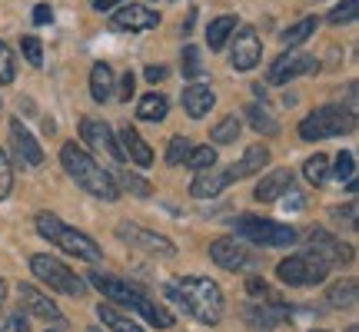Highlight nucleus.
<instances>
[{"mask_svg": "<svg viewBox=\"0 0 359 332\" xmlns=\"http://www.w3.org/2000/svg\"><path fill=\"white\" fill-rule=\"evenodd\" d=\"M167 296L203 326H219L223 319V289L206 276H183L173 286H167Z\"/></svg>", "mask_w": 359, "mask_h": 332, "instance_id": "1", "label": "nucleus"}, {"mask_svg": "<svg viewBox=\"0 0 359 332\" xmlns=\"http://www.w3.org/2000/svg\"><path fill=\"white\" fill-rule=\"evenodd\" d=\"M60 163H64L67 177L74 179L83 193L97 196V200H103V203H116V200H120V190H116L110 170H103V166L97 163L83 146H77V143H64V150H60Z\"/></svg>", "mask_w": 359, "mask_h": 332, "instance_id": "2", "label": "nucleus"}, {"mask_svg": "<svg viewBox=\"0 0 359 332\" xmlns=\"http://www.w3.org/2000/svg\"><path fill=\"white\" fill-rule=\"evenodd\" d=\"M90 286H97L116 306H127L133 312H140L143 319L150 322V326H156V329H170L173 326V312L163 303H156L147 293H140L137 286H130V282L116 279V276H107V272H90Z\"/></svg>", "mask_w": 359, "mask_h": 332, "instance_id": "3", "label": "nucleus"}, {"mask_svg": "<svg viewBox=\"0 0 359 332\" xmlns=\"http://www.w3.org/2000/svg\"><path fill=\"white\" fill-rule=\"evenodd\" d=\"M37 233L50 246H60L64 253L77 256V259H87V263H100V259H103V249L90 240L87 233L67 226L64 219L53 216V213H37Z\"/></svg>", "mask_w": 359, "mask_h": 332, "instance_id": "4", "label": "nucleus"}, {"mask_svg": "<svg viewBox=\"0 0 359 332\" xmlns=\"http://www.w3.org/2000/svg\"><path fill=\"white\" fill-rule=\"evenodd\" d=\"M356 130V113L346 110V106H320L299 123V137L309 143L316 140H330V137H343V133H353Z\"/></svg>", "mask_w": 359, "mask_h": 332, "instance_id": "5", "label": "nucleus"}, {"mask_svg": "<svg viewBox=\"0 0 359 332\" xmlns=\"http://www.w3.org/2000/svg\"><path fill=\"white\" fill-rule=\"evenodd\" d=\"M30 272H34L43 286H50L53 293L74 296V299H83V293H87V282L80 279L67 263H60V259H53V256H47V253L30 256Z\"/></svg>", "mask_w": 359, "mask_h": 332, "instance_id": "6", "label": "nucleus"}, {"mask_svg": "<svg viewBox=\"0 0 359 332\" xmlns=\"http://www.w3.org/2000/svg\"><path fill=\"white\" fill-rule=\"evenodd\" d=\"M233 233L253 246H266V249H283V246L296 243V230L293 226H283L273 219H259V216H236L233 219Z\"/></svg>", "mask_w": 359, "mask_h": 332, "instance_id": "7", "label": "nucleus"}, {"mask_svg": "<svg viewBox=\"0 0 359 332\" xmlns=\"http://www.w3.org/2000/svg\"><path fill=\"white\" fill-rule=\"evenodd\" d=\"M326 272H330V269L323 266L320 259H313L309 253H296V256L283 259L280 266H276L280 282H286V286H299V289H306V286H320V282L326 279Z\"/></svg>", "mask_w": 359, "mask_h": 332, "instance_id": "8", "label": "nucleus"}, {"mask_svg": "<svg viewBox=\"0 0 359 332\" xmlns=\"http://www.w3.org/2000/svg\"><path fill=\"white\" fill-rule=\"evenodd\" d=\"M303 253H309L313 259H320L326 269H333V266H346L349 259H353V249H349L346 243H339L333 233H326V230H313L306 236V249Z\"/></svg>", "mask_w": 359, "mask_h": 332, "instance_id": "9", "label": "nucleus"}, {"mask_svg": "<svg viewBox=\"0 0 359 332\" xmlns=\"http://www.w3.org/2000/svg\"><path fill=\"white\" fill-rule=\"evenodd\" d=\"M316 67H320V64H316V57H313V53L290 50V53H283V57H276V60L269 64L266 83L280 87V83H290V80H296V77H306V74H313Z\"/></svg>", "mask_w": 359, "mask_h": 332, "instance_id": "10", "label": "nucleus"}, {"mask_svg": "<svg viewBox=\"0 0 359 332\" xmlns=\"http://www.w3.org/2000/svg\"><path fill=\"white\" fill-rule=\"evenodd\" d=\"M116 236H120V240H123L127 246H133V249H143V253H154V256H177V246L170 243L167 236L143 230V226H133V223H120V226H116Z\"/></svg>", "mask_w": 359, "mask_h": 332, "instance_id": "11", "label": "nucleus"}, {"mask_svg": "<svg viewBox=\"0 0 359 332\" xmlns=\"http://www.w3.org/2000/svg\"><path fill=\"white\" fill-rule=\"evenodd\" d=\"M263 57V43H259L257 30L253 27H236L233 30V50H230V64L233 70H253Z\"/></svg>", "mask_w": 359, "mask_h": 332, "instance_id": "12", "label": "nucleus"}, {"mask_svg": "<svg viewBox=\"0 0 359 332\" xmlns=\"http://www.w3.org/2000/svg\"><path fill=\"white\" fill-rule=\"evenodd\" d=\"M114 30H127V34H140V30H156L160 27V13L143 7V4H120L114 13Z\"/></svg>", "mask_w": 359, "mask_h": 332, "instance_id": "13", "label": "nucleus"}, {"mask_svg": "<svg viewBox=\"0 0 359 332\" xmlns=\"http://www.w3.org/2000/svg\"><path fill=\"white\" fill-rule=\"evenodd\" d=\"M210 259H213L219 269H230V272H243V269L253 266V256L246 253V246L236 243L233 236L213 240V243H210Z\"/></svg>", "mask_w": 359, "mask_h": 332, "instance_id": "14", "label": "nucleus"}, {"mask_svg": "<svg viewBox=\"0 0 359 332\" xmlns=\"http://www.w3.org/2000/svg\"><path fill=\"white\" fill-rule=\"evenodd\" d=\"M80 137H83L93 150H103V153L110 156L114 163H123V160H127V156H123V150H120V143L114 140V130L107 127L103 120L83 116V120H80Z\"/></svg>", "mask_w": 359, "mask_h": 332, "instance_id": "15", "label": "nucleus"}, {"mask_svg": "<svg viewBox=\"0 0 359 332\" xmlns=\"http://www.w3.org/2000/svg\"><path fill=\"white\" fill-rule=\"evenodd\" d=\"M243 319L253 326V329H276L283 322L290 319V306L283 299H269V303H257L250 299L243 309Z\"/></svg>", "mask_w": 359, "mask_h": 332, "instance_id": "16", "label": "nucleus"}, {"mask_svg": "<svg viewBox=\"0 0 359 332\" xmlns=\"http://www.w3.org/2000/svg\"><path fill=\"white\" fill-rule=\"evenodd\" d=\"M20 299H24V306L43 322H57V326H64V312L60 306L53 303L50 296H43L37 286H30V282H20Z\"/></svg>", "mask_w": 359, "mask_h": 332, "instance_id": "17", "label": "nucleus"}, {"mask_svg": "<svg viewBox=\"0 0 359 332\" xmlns=\"http://www.w3.org/2000/svg\"><path fill=\"white\" fill-rule=\"evenodd\" d=\"M11 143H13V153L24 166H40L43 163V150L40 143L34 140V133H27L20 120H11Z\"/></svg>", "mask_w": 359, "mask_h": 332, "instance_id": "18", "label": "nucleus"}, {"mask_svg": "<svg viewBox=\"0 0 359 332\" xmlns=\"http://www.w3.org/2000/svg\"><path fill=\"white\" fill-rule=\"evenodd\" d=\"M233 179L226 170H219V166H210V170H200L196 173V179L190 183V193L196 196V200H213V196H219V193L230 186Z\"/></svg>", "mask_w": 359, "mask_h": 332, "instance_id": "19", "label": "nucleus"}, {"mask_svg": "<svg viewBox=\"0 0 359 332\" xmlns=\"http://www.w3.org/2000/svg\"><path fill=\"white\" fill-rule=\"evenodd\" d=\"M283 193H293V173L290 170H269L257 183L253 196L259 203H276V200H283Z\"/></svg>", "mask_w": 359, "mask_h": 332, "instance_id": "20", "label": "nucleus"}, {"mask_svg": "<svg viewBox=\"0 0 359 332\" xmlns=\"http://www.w3.org/2000/svg\"><path fill=\"white\" fill-rule=\"evenodd\" d=\"M116 143H120L123 156H130V163H137V166H150V163H154V150H150V143L143 140V137L130 127V123H123V127H120Z\"/></svg>", "mask_w": 359, "mask_h": 332, "instance_id": "21", "label": "nucleus"}, {"mask_svg": "<svg viewBox=\"0 0 359 332\" xmlns=\"http://www.w3.org/2000/svg\"><path fill=\"white\" fill-rule=\"evenodd\" d=\"M213 103H217V93H213L210 83H190V87L183 90V110L193 120H203L213 110Z\"/></svg>", "mask_w": 359, "mask_h": 332, "instance_id": "22", "label": "nucleus"}, {"mask_svg": "<svg viewBox=\"0 0 359 332\" xmlns=\"http://www.w3.org/2000/svg\"><path fill=\"white\" fill-rule=\"evenodd\" d=\"M266 163H269V150L263 146V143H253V146H246V153L240 156V163H233L226 173H230V179H246V177L263 173V166Z\"/></svg>", "mask_w": 359, "mask_h": 332, "instance_id": "23", "label": "nucleus"}, {"mask_svg": "<svg viewBox=\"0 0 359 332\" xmlns=\"http://www.w3.org/2000/svg\"><path fill=\"white\" fill-rule=\"evenodd\" d=\"M90 97L97 103H107L110 97H114V70H110V64H93V70H90Z\"/></svg>", "mask_w": 359, "mask_h": 332, "instance_id": "24", "label": "nucleus"}, {"mask_svg": "<svg viewBox=\"0 0 359 332\" xmlns=\"http://www.w3.org/2000/svg\"><path fill=\"white\" fill-rule=\"evenodd\" d=\"M356 293H359V286L353 276H346V279H339L333 282L330 289H326V303L333 309H353L356 306Z\"/></svg>", "mask_w": 359, "mask_h": 332, "instance_id": "25", "label": "nucleus"}, {"mask_svg": "<svg viewBox=\"0 0 359 332\" xmlns=\"http://www.w3.org/2000/svg\"><path fill=\"white\" fill-rule=\"evenodd\" d=\"M97 316H100V322L110 332H143L140 326L130 319V316H123V312H120L114 303H100V306H97Z\"/></svg>", "mask_w": 359, "mask_h": 332, "instance_id": "26", "label": "nucleus"}, {"mask_svg": "<svg viewBox=\"0 0 359 332\" xmlns=\"http://www.w3.org/2000/svg\"><path fill=\"white\" fill-rule=\"evenodd\" d=\"M233 30H236V17H233V13L217 17L213 24L206 27V43H210V50H223V47H226V40L233 37Z\"/></svg>", "mask_w": 359, "mask_h": 332, "instance_id": "27", "label": "nucleus"}, {"mask_svg": "<svg viewBox=\"0 0 359 332\" xmlns=\"http://www.w3.org/2000/svg\"><path fill=\"white\" fill-rule=\"evenodd\" d=\"M170 110V100L163 97V93H147V97H140V103H137V116L140 120H147V123H160L163 116H167Z\"/></svg>", "mask_w": 359, "mask_h": 332, "instance_id": "28", "label": "nucleus"}, {"mask_svg": "<svg viewBox=\"0 0 359 332\" xmlns=\"http://www.w3.org/2000/svg\"><path fill=\"white\" fill-rule=\"evenodd\" d=\"M316 27H320V17H303L299 24H293V27H286L280 34V40H283V47H299V43H306L313 34H316Z\"/></svg>", "mask_w": 359, "mask_h": 332, "instance_id": "29", "label": "nucleus"}, {"mask_svg": "<svg viewBox=\"0 0 359 332\" xmlns=\"http://www.w3.org/2000/svg\"><path fill=\"white\" fill-rule=\"evenodd\" d=\"M110 177H114L116 190H127V193H133L137 200H147V196L154 193V186H150V183H147V179H143V177H137V173H127V170H114Z\"/></svg>", "mask_w": 359, "mask_h": 332, "instance_id": "30", "label": "nucleus"}, {"mask_svg": "<svg viewBox=\"0 0 359 332\" xmlns=\"http://www.w3.org/2000/svg\"><path fill=\"white\" fill-rule=\"evenodd\" d=\"M243 113H246V123L257 130V133H263V137H276V133H280V123H276L259 103H250Z\"/></svg>", "mask_w": 359, "mask_h": 332, "instance_id": "31", "label": "nucleus"}, {"mask_svg": "<svg viewBox=\"0 0 359 332\" xmlns=\"http://www.w3.org/2000/svg\"><path fill=\"white\" fill-rule=\"evenodd\" d=\"M240 130H243V123H240V116L230 113V116H223L217 127L210 130V140L219 143V146H230V143L240 140Z\"/></svg>", "mask_w": 359, "mask_h": 332, "instance_id": "32", "label": "nucleus"}, {"mask_svg": "<svg viewBox=\"0 0 359 332\" xmlns=\"http://www.w3.org/2000/svg\"><path fill=\"white\" fill-rule=\"evenodd\" d=\"M303 177H306L313 186H323V183H326V177H330V160H326L323 153L309 156L306 166H303Z\"/></svg>", "mask_w": 359, "mask_h": 332, "instance_id": "33", "label": "nucleus"}, {"mask_svg": "<svg viewBox=\"0 0 359 332\" xmlns=\"http://www.w3.org/2000/svg\"><path fill=\"white\" fill-rule=\"evenodd\" d=\"M330 173H333L339 183H353V179H356V156L349 153V150H343V153L336 156V166Z\"/></svg>", "mask_w": 359, "mask_h": 332, "instance_id": "34", "label": "nucleus"}, {"mask_svg": "<svg viewBox=\"0 0 359 332\" xmlns=\"http://www.w3.org/2000/svg\"><path fill=\"white\" fill-rule=\"evenodd\" d=\"M187 166L190 170H210V166H217V150L213 146H193L190 156H187Z\"/></svg>", "mask_w": 359, "mask_h": 332, "instance_id": "35", "label": "nucleus"}, {"mask_svg": "<svg viewBox=\"0 0 359 332\" xmlns=\"http://www.w3.org/2000/svg\"><path fill=\"white\" fill-rule=\"evenodd\" d=\"M13 77H17V60H13L11 47L0 40V87H7V83H13Z\"/></svg>", "mask_w": 359, "mask_h": 332, "instance_id": "36", "label": "nucleus"}, {"mask_svg": "<svg viewBox=\"0 0 359 332\" xmlns=\"http://www.w3.org/2000/svg\"><path fill=\"white\" fill-rule=\"evenodd\" d=\"M190 150H193V143L187 140V137H173V140H170V150H167V163H170V166L187 163Z\"/></svg>", "mask_w": 359, "mask_h": 332, "instance_id": "37", "label": "nucleus"}, {"mask_svg": "<svg viewBox=\"0 0 359 332\" xmlns=\"http://www.w3.org/2000/svg\"><path fill=\"white\" fill-rule=\"evenodd\" d=\"M356 13H359V0H343L339 7H336L333 13H330V24H353L356 20Z\"/></svg>", "mask_w": 359, "mask_h": 332, "instance_id": "38", "label": "nucleus"}, {"mask_svg": "<svg viewBox=\"0 0 359 332\" xmlns=\"http://www.w3.org/2000/svg\"><path fill=\"white\" fill-rule=\"evenodd\" d=\"M246 293H250V299H257V303H269V299H280V296L269 289L266 282L259 279V276H250L246 279Z\"/></svg>", "mask_w": 359, "mask_h": 332, "instance_id": "39", "label": "nucleus"}, {"mask_svg": "<svg viewBox=\"0 0 359 332\" xmlns=\"http://www.w3.org/2000/svg\"><path fill=\"white\" fill-rule=\"evenodd\" d=\"M180 67H183V77H200V74H203L200 50H196V47H183V60H180Z\"/></svg>", "mask_w": 359, "mask_h": 332, "instance_id": "40", "label": "nucleus"}, {"mask_svg": "<svg viewBox=\"0 0 359 332\" xmlns=\"http://www.w3.org/2000/svg\"><path fill=\"white\" fill-rule=\"evenodd\" d=\"M20 50H24L30 67H43V43H40L37 37H24L20 40Z\"/></svg>", "mask_w": 359, "mask_h": 332, "instance_id": "41", "label": "nucleus"}, {"mask_svg": "<svg viewBox=\"0 0 359 332\" xmlns=\"http://www.w3.org/2000/svg\"><path fill=\"white\" fill-rule=\"evenodd\" d=\"M13 190V166L7 160V153L0 150V200H7Z\"/></svg>", "mask_w": 359, "mask_h": 332, "instance_id": "42", "label": "nucleus"}, {"mask_svg": "<svg viewBox=\"0 0 359 332\" xmlns=\"http://www.w3.org/2000/svg\"><path fill=\"white\" fill-rule=\"evenodd\" d=\"M0 332H30V329H27V319H24V312H11L7 319L0 322Z\"/></svg>", "mask_w": 359, "mask_h": 332, "instance_id": "43", "label": "nucleus"}, {"mask_svg": "<svg viewBox=\"0 0 359 332\" xmlns=\"http://www.w3.org/2000/svg\"><path fill=\"white\" fill-rule=\"evenodd\" d=\"M333 216H336V219H346V226H349V230H356V203L333 206Z\"/></svg>", "mask_w": 359, "mask_h": 332, "instance_id": "44", "label": "nucleus"}, {"mask_svg": "<svg viewBox=\"0 0 359 332\" xmlns=\"http://www.w3.org/2000/svg\"><path fill=\"white\" fill-rule=\"evenodd\" d=\"M133 93H137V77L127 70V74H123V80H120V100H130Z\"/></svg>", "mask_w": 359, "mask_h": 332, "instance_id": "45", "label": "nucleus"}, {"mask_svg": "<svg viewBox=\"0 0 359 332\" xmlns=\"http://www.w3.org/2000/svg\"><path fill=\"white\" fill-rule=\"evenodd\" d=\"M53 20V7L50 4H37V11H34V24L43 27V24H50Z\"/></svg>", "mask_w": 359, "mask_h": 332, "instance_id": "46", "label": "nucleus"}, {"mask_svg": "<svg viewBox=\"0 0 359 332\" xmlns=\"http://www.w3.org/2000/svg\"><path fill=\"white\" fill-rule=\"evenodd\" d=\"M163 77H167V67H147V80L150 83H160Z\"/></svg>", "mask_w": 359, "mask_h": 332, "instance_id": "47", "label": "nucleus"}, {"mask_svg": "<svg viewBox=\"0 0 359 332\" xmlns=\"http://www.w3.org/2000/svg\"><path fill=\"white\" fill-rule=\"evenodd\" d=\"M90 4H93V11H114V7H120V4H123V0H90Z\"/></svg>", "mask_w": 359, "mask_h": 332, "instance_id": "48", "label": "nucleus"}, {"mask_svg": "<svg viewBox=\"0 0 359 332\" xmlns=\"http://www.w3.org/2000/svg\"><path fill=\"white\" fill-rule=\"evenodd\" d=\"M4 303H7V282L0 279V309H4Z\"/></svg>", "mask_w": 359, "mask_h": 332, "instance_id": "49", "label": "nucleus"}, {"mask_svg": "<svg viewBox=\"0 0 359 332\" xmlns=\"http://www.w3.org/2000/svg\"><path fill=\"white\" fill-rule=\"evenodd\" d=\"M253 93H257V97H263V100H266V87H263V83H253Z\"/></svg>", "mask_w": 359, "mask_h": 332, "instance_id": "50", "label": "nucleus"}, {"mask_svg": "<svg viewBox=\"0 0 359 332\" xmlns=\"http://www.w3.org/2000/svg\"><path fill=\"white\" fill-rule=\"evenodd\" d=\"M346 332H356V326H349V329H346Z\"/></svg>", "mask_w": 359, "mask_h": 332, "instance_id": "51", "label": "nucleus"}, {"mask_svg": "<svg viewBox=\"0 0 359 332\" xmlns=\"http://www.w3.org/2000/svg\"><path fill=\"white\" fill-rule=\"evenodd\" d=\"M90 332H103V329H97V326H93V329H90Z\"/></svg>", "mask_w": 359, "mask_h": 332, "instance_id": "52", "label": "nucleus"}, {"mask_svg": "<svg viewBox=\"0 0 359 332\" xmlns=\"http://www.w3.org/2000/svg\"><path fill=\"white\" fill-rule=\"evenodd\" d=\"M47 332H60V329H47Z\"/></svg>", "mask_w": 359, "mask_h": 332, "instance_id": "53", "label": "nucleus"}, {"mask_svg": "<svg viewBox=\"0 0 359 332\" xmlns=\"http://www.w3.org/2000/svg\"><path fill=\"white\" fill-rule=\"evenodd\" d=\"M316 332H323V329H316Z\"/></svg>", "mask_w": 359, "mask_h": 332, "instance_id": "54", "label": "nucleus"}, {"mask_svg": "<svg viewBox=\"0 0 359 332\" xmlns=\"http://www.w3.org/2000/svg\"><path fill=\"white\" fill-rule=\"evenodd\" d=\"M0 106H4V103H0Z\"/></svg>", "mask_w": 359, "mask_h": 332, "instance_id": "55", "label": "nucleus"}]
</instances>
